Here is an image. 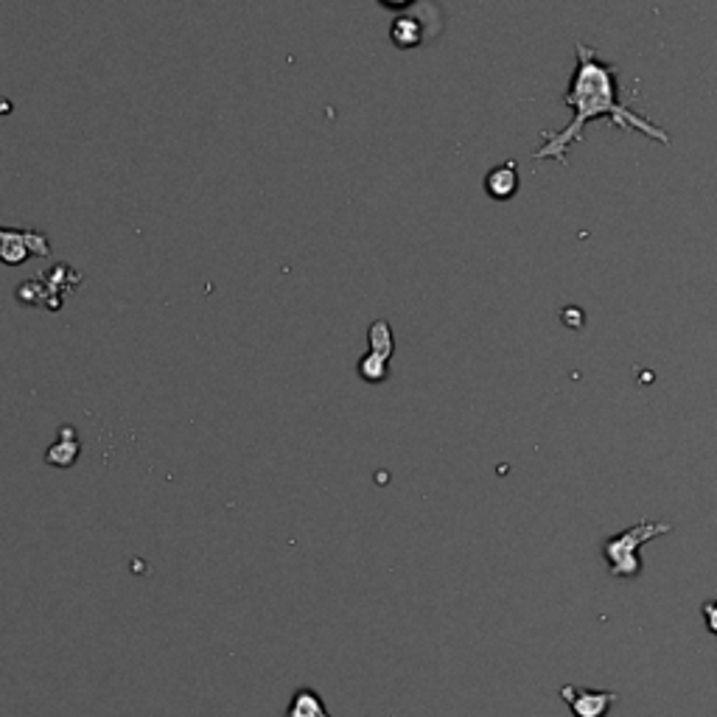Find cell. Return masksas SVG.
<instances>
[{"instance_id": "6da1fadb", "label": "cell", "mask_w": 717, "mask_h": 717, "mask_svg": "<svg viewBox=\"0 0 717 717\" xmlns=\"http://www.w3.org/2000/svg\"><path fill=\"white\" fill-rule=\"evenodd\" d=\"M577 71L572 76V88L566 93V104L575 110L572 124L563 126L561 132H544V146L539 152H533L535 161H557L561 166H566V152L575 146L583 137L588 121L594 119H608L611 124L619 130H636L651 141H658L662 146H670V135L662 126L651 124L647 119L636 115L634 110H628V104L619 101V82H617V68L605 62L594 48L577 42Z\"/></svg>"}, {"instance_id": "ba28073f", "label": "cell", "mask_w": 717, "mask_h": 717, "mask_svg": "<svg viewBox=\"0 0 717 717\" xmlns=\"http://www.w3.org/2000/svg\"><path fill=\"white\" fill-rule=\"evenodd\" d=\"M381 3H385V7H396V9H401L403 3H409V0H381Z\"/></svg>"}, {"instance_id": "5b68a950", "label": "cell", "mask_w": 717, "mask_h": 717, "mask_svg": "<svg viewBox=\"0 0 717 717\" xmlns=\"http://www.w3.org/2000/svg\"><path fill=\"white\" fill-rule=\"evenodd\" d=\"M516 185H519V177H516V172H513V163L496 168V172L488 177V191H491V196H499V199H508V196H513Z\"/></svg>"}, {"instance_id": "7a4b0ae2", "label": "cell", "mask_w": 717, "mask_h": 717, "mask_svg": "<svg viewBox=\"0 0 717 717\" xmlns=\"http://www.w3.org/2000/svg\"><path fill=\"white\" fill-rule=\"evenodd\" d=\"M670 522H639L636 527L625 530L619 535H611L603 544V555L608 561V570L614 577H625V581H634V577L642 575V561L636 555L642 544L658 539V535L670 533Z\"/></svg>"}, {"instance_id": "3957f363", "label": "cell", "mask_w": 717, "mask_h": 717, "mask_svg": "<svg viewBox=\"0 0 717 717\" xmlns=\"http://www.w3.org/2000/svg\"><path fill=\"white\" fill-rule=\"evenodd\" d=\"M557 695H561V700H566V706H570L575 717H605L611 711V706L619 700L617 693L575 687V684L561 687V693Z\"/></svg>"}, {"instance_id": "52a82bcc", "label": "cell", "mask_w": 717, "mask_h": 717, "mask_svg": "<svg viewBox=\"0 0 717 717\" xmlns=\"http://www.w3.org/2000/svg\"><path fill=\"white\" fill-rule=\"evenodd\" d=\"M704 619H706V628H709L711 636H717V600H709V603H704Z\"/></svg>"}, {"instance_id": "8992f818", "label": "cell", "mask_w": 717, "mask_h": 717, "mask_svg": "<svg viewBox=\"0 0 717 717\" xmlns=\"http://www.w3.org/2000/svg\"><path fill=\"white\" fill-rule=\"evenodd\" d=\"M79 457V443L76 440H71V443H54L51 449H48L45 460L51 465H60V469H68V465H73V460Z\"/></svg>"}, {"instance_id": "277c9868", "label": "cell", "mask_w": 717, "mask_h": 717, "mask_svg": "<svg viewBox=\"0 0 717 717\" xmlns=\"http://www.w3.org/2000/svg\"><path fill=\"white\" fill-rule=\"evenodd\" d=\"M286 717H331L328 715L326 704L320 700V695L309 687H300L291 695V704L286 709Z\"/></svg>"}]
</instances>
